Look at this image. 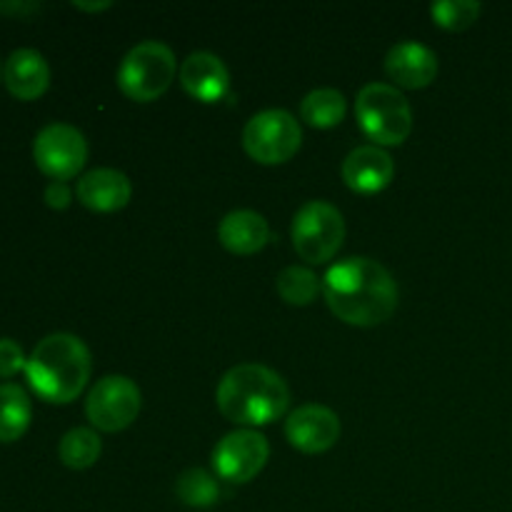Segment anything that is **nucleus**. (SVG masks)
Masks as SVG:
<instances>
[{
  "instance_id": "4468645a",
  "label": "nucleus",
  "mask_w": 512,
  "mask_h": 512,
  "mask_svg": "<svg viewBox=\"0 0 512 512\" xmlns=\"http://www.w3.org/2000/svg\"><path fill=\"white\" fill-rule=\"evenodd\" d=\"M393 178V158L378 145H358L343 160V180L353 193L375 195L388 188Z\"/></svg>"
},
{
  "instance_id": "aec40b11",
  "label": "nucleus",
  "mask_w": 512,
  "mask_h": 512,
  "mask_svg": "<svg viewBox=\"0 0 512 512\" xmlns=\"http://www.w3.org/2000/svg\"><path fill=\"white\" fill-rule=\"evenodd\" d=\"M103 453L98 433L90 428H73L63 435L58 445L60 463L70 470H88L93 468Z\"/></svg>"
},
{
  "instance_id": "ddd939ff",
  "label": "nucleus",
  "mask_w": 512,
  "mask_h": 512,
  "mask_svg": "<svg viewBox=\"0 0 512 512\" xmlns=\"http://www.w3.org/2000/svg\"><path fill=\"white\" fill-rule=\"evenodd\" d=\"M180 85L200 103H218L230 90V73L223 60L208 50H195L178 70Z\"/></svg>"
},
{
  "instance_id": "39448f33",
  "label": "nucleus",
  "mask_w": 512,
  "mask_h": 512,
  "mask_svg": "<svg viewBox=\"0 0 512 512\" xmlns=\"http://www.w3.org/2000/svg\"><path fill=\"white\" fill-rule=\"evenodd\" d=\"M178 73L175 53L160 40H143L125 53L120 63L118 88L135 103H153L168 93Z\"/></svg>"
},
{
  "instance_id": "f3484780",
  "label": "nucleus",
  "mask_w": 512,
  "mask_h": 512,
  "mask_svg": "<svg viewBox=\"0 0 512 512\" xmlns=\"http://www.w3.org/2000/svg\"><path fill=\"white\" fill-rule=\"evenodd\" d=\"M218 240L228 253L253 255L270 240L268 220L255 210H233L220 220Z\"/></svg>"
},
{
  "instance_id": "0eeeda50",
  "label": "nucleus",
  "mask_w": 512,
  "mask_h": 512,
  "mask_svg": "<svg viewBox=\"0 0 512 512\" xmlns=\"http://www.w3.org/2000/svg\"><path fill=\"white\" fill-rule=\"evenodd\" d=\"M303 143V130L293 113L283 108H270L255 113L245 123L243 148L255 163L283 165L293 158Z\"/></svg>"
},
{
  "instance_id": "9b49d317",
  "label": "nucleus",
  "mask_w": 512,
  "mask_h": 512,
  "mask_svg": "<svg viewBox=\"0 0 512 512\" xmlns=\"http://www.w3.org/2000/svg\"><path fill=\"white\" fill-rule=\"evenodd\" d=\"M285 438L305 455L328 453L340 440L338 413L318 403L300 405L285 420Z\"/></svg>"
},
{
  "instance_id": "f03ea898",
  "label": "nucleus",
  "mask_w": 512,
  "mask_h": 512,
  "mask_svg": "<svg viewBox=\"0 0 512 512\" xmlns=\"http://www.w3.org/2000/svg\"><path fill=\"white\" fill-rule=\"evenodd\" d=\"M215 403L225 420L243 428L270 425L288 413V383L260 363H240L220 378Z\"/></svg>"
},
{
  "instance_id": "a878e982",
  "label": "nucleus",
  "mask_w": 512,
  "mask_h": 512,
  "mask_svg": "<svg viewBox=\"0 0 512 512\" xmlns=\"http://www.w3.org/2000/svg\"><path fill=\"white\" fill-rule=\"evenodd\" d=\"M3 13H30V10H38V3H0Z\"/></svg>"
},
{
  "instance_id": "b1692460",
  "label": "nucleus",
  "mask_w": 512,
  "mask_h": 512,
  "mask_svg": "<svg viewBox=\"0 0 512 512\" xmlns=\"http://www.w3.org/2000/svg\"><path fill=\"white\" fill-rule=\"evenodd\" d=\"M25 358L23 348H20L15 340L0 338V378H13L20 370H25Z\"/></svg>"
},
{
  "instance_id": "f257e3e1",
  "label": "nucleus",
  "mask_w": 512,
  "mask_h": 512,
  "mask_svg": "<svg viewBox=\"0 0 512 512\" xmlns=\"http://www.w3.org/2000/svg\"><path fill=\"white\" fill-rule=\"evenodd\" d=\"M323 295L333 315L355 328H375L393 318L398 285L373 258H345L323 278Z\"/></svg>"
},
{
  "instance_id": "1a4fd4ad",
  "label": "nucleus",
  "mask_w": 512,
  "mask_h": 512,
  "mask_svg": "<svg viewBox=\"0 0 512 512\" xmlns=\"http://www.w3.org/2000/svg\"><path fill=\"white\" fill-rule=\"evenodd\" d=\"M33 158L40 173L65 183L83 170L88 160V143L75 125L50 123L35 135Z\"/></svg>"
},
{
  "instance_id": "a211bd4d",
  "label": "nucleus",
  "mask_w": 512,
  "mask_h": 512,
  "mask_svg": "<svg viewBox=\"0 0 512 512\" xmlns=\"http://www.w3.org/2000/svg\"><path fill=\"white\" fill-rule=\"evenodd\" d=\"M33 418L28 393L15 383L0 385V443H15L25 435Z\"/></svg>"
},
{
  "instance_id": "412c9836",
  "label": "nucleus",
  "mask_w": 512,
  "mask_h": 512,
  "mask_svg": "<svg viewBox=\"0 0 512 512\" xmlns=\"http://www.w3.org/2000/svg\"><path fill=\"white\" fill-rule=\"evenodd\" d=\"M175 495L190 508H213L220 500V485L203 468H190L180 473L178 483H175Z\"/></svg>"
},
{
  "instance_id": "20e7f679",
  "label": "nucleus",
  "mask_w": 512,
  "mask_h": 512,
  "mask_svg": "<svg viewBox=\"0 0 512 512\" xmlns=\"http://www.w3.org/2000/svg\"><path fill=\"white\" fill-rule=\"evenodd\" d=\"M355 118L373 145H403L413 130V108L395 85L368 83L355 98Z\"/></svg>"
},
{
  "instance_id": "4be33fe9",
  "label": "nucleus",
  "mask_w": 512,
  "mask_h": 512,
  "mask_svg": "<svg viewBox=\"0 0 512 512\" xmlns=\"http://www.w3.org/2000/svg\"><path fill=\"white\" fill-rule=\"evenodd\" d=\"M275 290H278L280 298L285 300L288 305H310L318 295L320 283H318V275L313 273L310 268H303V265H290L285 268L283 273L278 275L275 280Z\"/></svg>"
},
{
  "instance_id": "6ab92c4d",
  "label": "nucleus",
  "mask_w": 512,
  "mask_h": 512,
  "mask_svg": "<svg viewBox=\"0 0 512 512\" xmlns=\"http://www.w3.org/2000/svg\"><path fill=\"white\" fill-rule=\"evenodd\" d=\"M345 113H348V103L345 95L335 88H318L310 90L300 103V118L318 130H330L335 125L343 123Z\"/></svg>"
},
{
  "instance_id": "7ed1b4c3",
  "label": "nucleus",
  "mask_w": 512,
  "mask_h": 512,
  "mask_svg": "<svg viewBox=\"0 0 512 512\" xmlns=\"http://www.w3.org/2000/svg\"><path fill=\"white\" fill-rule=\"evenodd\" d=\"M93 370L90 350L78 335L53 333L40 340L25 363V378L40 400L68 405L85 390Z\"/></svg>"
},
{
  "instance_id": "5701e85b",
  "label": "nucleus",
  "mask_w": 512,
  "mask_h": 512,
  "mask_svg": "<svg viewBox=\"0 0 512 512\" xmlns=\"http://www.w3.org/2000/svg\"><path fill=\"white\" fill-rule=\"evenodd\" d=\"M480 10H483V5L478 0H438V3L430 5L435 25L450 30V33L468 30L480 18Z\"/></svg>"
},
{
  "instance_id": "dca6fc26",
  "label": "nucleus",
  "mask_w": 512,
  "mask_h": 512,
  "mask_svg": "<svg viewBox=\"0 0 512 512\" xmlns=\"http://www.w3.org/2000/svg\"><path fill=\"white\" fill-rule=\"evenodd\" d=\"M3 83L13 98L38 100L50 88L48 60L33 48L13 50L3 68Z\"/></svg>"
},
{
  "instance_id": "423d86ee",
  "label": "nucleus",
  "mask_w": 512,
  "mask_h": 512,
  "mask_svg": "<svg viewBox=\"0 0 512 512\" xmlns=\"http://www.w3.org/2000/svg\"><path fill=\"white\" fill-rule=\"evenodd\" d=\"M293 248L305 263L323 265L338 255L345 240L343 213L333 203L310 200L295 213L290 228Z\"/></svg>"
},
{
  "instance_id": "2eb2a0df",
  "label": "nucleus",
  "mask_w": 512,
  "mask_h": 512,
  "mask_svg": "<svg viewBox=\"0 0 512 512\" xmlns=\"http://www.w3.org/2000/svg\"><path fill=\"white\" fill-rule=\"evenodd\" d=\"M133 185L123 170L95 168L78 180V200L93 213H115L130 203Z\"/></svg>"
},
{
  "instance_id": "6e6552de",
  "label": "nucleus",
  "mask_w": 512,
  "mask_h": 512,
  "mask_svg": "<svg viewBox=\"0 0 512 512\" xmlns=\"http://www.w3.org/2000/svg\"><path fill=\"white\" fill-rule=\"evenodd\" d=\"M143 408L140 388L125 375H105L90 388L85 415L90 425L103 433H120L138 420Z\"/></svg>"
},
{
  "instance_id": "9d476101",
  "label": "nucleus",
  "mask_w": 512,
  "mask_h": 512,
  "mask_svg": "<svg viewBox=\"0 0 512 512\" xmlns=\"http://www.w3.org/2000/svg\"><path fill=\"white\" fill-rule=\"evenodd\" d=\"M270 458L268 438L258 430H235L228 433L213 450V468L220 480L245 485L265 468Z\"/></svg>"
},
{
  "instance_id": "f8f14e48",
  "label": "nucleus",
  "mask_w": 512,
  "mask_h": 512,
  "mask_svg": "<svg viewBox=\"0 0 512 512\" xmlns=\"http://www.w3.org/2000/svg\"><path fill=\"white\" fill-rule=\"evenodd\" d=\"M385 73L393 80L395 88H428L438 75V55L428 45L403 40V43L393 45L385 55Z\"/></svg>"
},
{
  "instance_id": "bb28decb",
  "label": "nucleus",
  "mask_w": 512,
  "mask_h": 512,
  "mask_svg": "<svg viewBox=\"0 0 512 512\" xmlns=\"http://www.w3.org/2000/svg\"><path fill=\"white\" fill-rule=\"evenodd\" d=\"M73 8H78V10H88V13H100V10L113 8V3H110V0H103V3H83V0H75Z\"/></svg>"
},
{
  "instance_id": "393cba45",
  "label": "nucleus",
  "mask_w": 512,
  "mask_h": 512,
  "mask_svg": "<svg viewBox=\"0 0 512 512\" xmlns=\"http://www.w3.org/2000/svg\"><path fill=\"white\" fill-rule=\"evenodd\" d=\"M45 203L50 205L53 210H65L70 205V188L68 183H60V180H53V183L45 188L43 193Z\"/></svg>"
}]
</instances>
